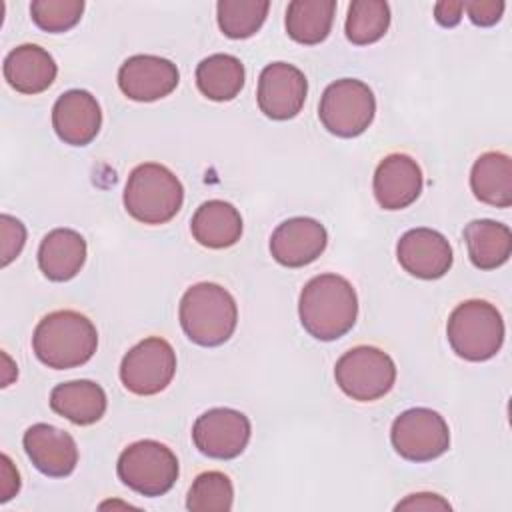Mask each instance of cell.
I'll return each mask as SVG.
<instances>
[{
  "label": "cell",
  "mask_w": 512,
  "mask_h": 512,
  "mask_svg": "<svg viewBox=\"0 0 512 512\" xmlns=\"http://www.w3.org/2000/svg\"><path fill=\"white\" fill-rule=\"evenodd\" d=\"M304 330L322 342L344 336L358 318V296L354 286L338 274H320L306 282L298 300Z\"/></svg>",
  "instance_id": "1"
},
{
  "label": "cell",
  "mask_w": 512,
  "mask_h": 512,
  "mask_svg": "<svg viewBox=\"0 0 512 512\" xmlns=\"http://www.w3.org/2000/svg\"><path fill=\"white\" fill-rule=\"evenodd\" d=\"M96 348V326L76 310H56L46 314L32 334V350L36 358L54 370L86 364Z\"/></svg>",
  "instance_id": "2"
},
{
  "label": "cell",
  "mask_w": 512,
  "mask_h": 512,
  "mask_svg": "<svg viewBox=\"0 0 512 512\" xmlns=\"http://www.w3.org/2000/svg\"><path fill=\"white\" fill-rule=\"evenodd\" d=\"M180 326L198 346H220L236 330L238 306L234 296L214 282L190 286L180 300Z\"/></svg>",
  "instance_id": "3"
},
{
  "label": "cell",
  "mask_w": 512,
  "mask_h": 512,
  "mask_svg": "<svg viewBox=\"0 0 512 512\" xmlns=\"http://www.w3.org/2000/svg\"><path fill=\"white\" fill-rule=\"evenodd\" d=\"M184 202V186L178 176L156 162L136 166L124 186V208L142 224H166Z\"/></svg>",
  "instance_id": "4"
},
{
  "label": "cell",
  "mask_w": 512,
  "mask_h": 512,
  "mask_svg": "<svg viewBox=\"0 0 512 512\" xmlns=\"http://www.w3.org/2000/svg\"><path fill=\"white\" fill-rule=\"evenodd\" d=\"M446 336L460 358L484 362L502 348L504 320L494 304L486 300H466L452 310Z\"/></svg>",
  "instance_id": "5"
},
{
  "label": "cell",
  "mask_w": 512,
  "mask_h": 512,
  "mask_svg": "<svg viewBox=\"0 0 512 512\" xmlns=\"http://www.w3.org/2000/svg\"><path fill=\"white\" fill-rule=\"evenodd\" d=\"M118 478L142 496H162L178 480L176 454L158 440H138L122 450L116 464Z\"/></svg>",
  "instance_id": "6"
},
{
  "label": "cell",
  "mask_w": 512,
  "mask_h": 512,
  "mask_svg": "<svg viewBox=\"0 0 512 512\" xmlns=\"http://www.w3.org/2000/svg\"><path fill=\"white\" fill-rule=\"evenodd\" d=\"M334 378L348 398L372 402L392 390L396 382V364L376 346H356L338 358Z\"/></svg>",
  "instance_id": "7"
},
{
  "label": "cell",
  "mask_w": 512,
  "mask_h": 512,
  "mask_svg": "<svg viewBox=\"0 0 512 512\" xmlns=\"http://www.w3.org/2000/svg\"><path fill=\"white\" fill-rule=\"evenodd\" d=\"M374 114V92L356 78H340L328 84L318 106L322 126L340 138L360 136L372 124Z\"/></svg>",
  "instance_id": "8"
},
{
  "label": "cell",
  "mask_w": 512,
  "mask_h": 512,
  "mask_svg": "<svg viewBox=\"0 0 512 512\" xmlns=\"http://www.w3.org/2000/svg\"><path fill=\"white\" fill-rule=\"evenodd\" d=\"M394 450L410 462H430L450 448V428L432 408H408L390 428Z\"/></svg>",
  "instance_id": "9"
},
{
  "label": "cell",
  "mask_w": 512,
  "mask_h": 512,
  "mask_svg": "<svg viewBox=\"0 0 512 512\" xmlns=\"http://www.w3.org/2000/svg\"><path fill=\"white\" fill-rule=\"evenodd\" d=\"M176 374V352L160 336H150L132 346L120 362V380L136 396L162 392Z\"/></svg>",
  "instance_id": "10"
},
{
  "label": "cell",
  "mask_w": 512,
  "mask_h": 512,
  "mask_svg": "<svg viewBox=\"0 0 512 512\" xmlns=\"http://www.w3.org/2000/svg\"><path fill=\"white\" fill-rule=\"evenodd\" d=\"M252 426L246 414L234 408H210L192 426L194 446L208 458L232 460L250 442Z\"/></svg>",
  "instance_id": "11"
},
{
  "label": "cell",
  "mask_w": 512,
  "mask_h": 512,
  "mask_svg": "<svg viewBox=\"0 0 512 512\" xmlns=\"http://www.w3.org/2000/svg\"><path fill=\"white\" fill-rule=\"evenodd\" d=\"M308 94V82L300 68L288 62H272L264 66L258 78V108L272 120L294 118Z\"/></svg>",
  "instance_id": "12"
},
{
  "label": "cell",
  "mask_w": 512,
  "mask_h": 512,
  "mask_svg": "<svg viewBox=\"0 0 512 512\" xmlns=\"http://www.w3.org/2000/svg\"><path fill=\"white\" fill-rule=\"evenodd\" d=\"M180 82L176 64L154 54H134L118 70V86L136 102H154L168 96Z\"/></svg>",
  "instance_id": "13"
},
{
  "label": "cell",
  "mask_w": 512,
  "mask_h": 512,
  "mask_svg": "<svg viewBox=\"0 0 512 512\" xmlns=\"http://www.w3.org/2000/svg\"><path fill=\"white\" fill-rule=\"evenodd\" d=\"M400 266L422 280L442 278L452 266V246L444 234L432 228H412L396 244Z\"/></svg>",
  "instance_id": "14"
},
{
  "label": "cell",
  "mask_w": 512,
  "mask_h": 512,
  "mask_svg": "<svg viewBox=\"0 0 512 512\" xmlns=\"http://www.w3.org/2000/svg\"><path fill=\"white\" fill-rule=\"evenodd\" d=\"M328 244L326 228L308 216L288 218L270 236L272 258L286 268H302L314 262Z\"/></svg>",
  "instance_id": "15"
},
{
  "label": "cell",
  "mask_w": 512,
  "mask_h": 512,
  "mask_svg": "<svg viewBox=\"0 0 512 512\" xmlns=\"http://www.w3.org/2000/svg\"><path fill=\"white\" fill-rule=\"evenodd\" d=\"M24 450L38 472L50 478H64L78 464L76 440L52 424H32L22 436Z\"/></svg>",
  "instance_id": "16"
},
{
  "label": "cell",
  "mask_w": 512,
  "mask_h": 512,
  "mask_svg": "<svg viewBox=\"0 0 512 512\" xmlns=\"http://www.w3.org/2000/svg\"><path fill=\"white\" fill-rule=\"evenodd\" d=\"M52 126L58 138L70 146L90 144L102 126V110L88 90H68L54 102Z\"/></svg>",
  "instance_id": "17"
},
{
  "label": "cell",
  "mask_w": 512,
  "mask_h": 512,
  "mask_svg": "<svg viewBox=\"0 0 512 512\" xmlns=\"http://www.w3.org/2000/svg\"><path fill=\"white\" fill-rule=\"evenodd\" d=\"M422 170L418 162L402 152L388 154L374 172V196L384 210H402L416 202L422 192Z\"/></svg>",
  "instance_id": "18"
},
{
  "label": "cell",
  "mask_w": 512,
  "mask_h": 512,
  "mask_svg": "<svg viewBox=\"0 0 512 512\" xmlns=\"http://www.w3.org/2000/svg\"><path fill=\"white\" fill-rule=\"evenodd\" d=\"M4 78L20 94H40L52 86L58 66L48 50L38 44H22L4 58Z\"/></svg>",
  "instance_id": "19"
},
{
  "label": "cell",
  "mask_w": 512,
  "mask_h": 512,
  "mask_svg": "<svg viewBox=\"0 0 512 512\" xmlns=\"http://www.w3.org/2000/svg\"><path fill=\"white\" fill-rule=\"evenodd\" d=\"M86 262V240L72 228L50 230L38 248V266L52 282L74 278Z\"/></svg>",
  "instance_id": "20"
},
{
  "label": "cell",
  "mask_w": 512,
  "mask_h": 512,
  "mask_svg": "<svg viewBox=\"0 0 512 512\" xmlns=\"http://www.w3.org/2000/svg\"><path fill=\"white\" fill-rule=\"evenodd\" d=\"M106 406L108 398L104 388L92 380L62 382L50 392V408L78 426L98 422L104 416Z\"/></svg>",
  "instance_id": "21"
},
{
  "label": "cell",
  "mask_w": 512,
  "mask_h": 512,
  "mask_svg": "<svg viewBox=\"0 0 512 512\" xmlns=\"http://www.w3.org/2000/svg\"><path fill=\"white\" fill-rule=\"evenodd\" d=\"M190 230L194 240L206 248H228L242 236V216L230 202L206 200L196 208Z\"/></svg>",
  "instance_id": "22"
},
{
  "label": "cell",
  "mask_w": 512,
  "mask_h": 512,
  "mask_svg": "<svg viewBox=\"0 0 512 512\" xmlns=\"http://www.w3.org/2000/svg\"><path fill=\"white\" fill-rule=\"evenodd\" d=\"M470 262L480 270H494L508 262L512 254V232L506 224L480 218L464 228Z\"/></svg>",
  "instance_id": "23"
},
{
  "label": "cell",
  "mask_w": 512,
  "mask_h": 512,
  "mask_svg": "<svg viewBox=\"0 0 512 512\" xmlns=\"http://www.w3.org/2000/svg\"><path fill=\"white\" fill-rule=\"evenodd\" d=\"M474 196L490 206L508 208L512 204V162L504 152H484L470 172Z\"/></svg>",
  "instance_id": "24"
},
{
  "label": "cell",
  "mask_w": 512,
  "mask_h": 512,
  "mask_svg": "<svg viewBox=\"0 0 512 512\" xmlns=\"http://www.w3.org/2000/svg\"><path fill=\"white\" fill-rule=\"evenodd\" d=\"M244 80V64L232 54H212L196 66V86L214 102L234 100L244 88Z\"/></svg>",
  "instance_id": "25"
},
{
  "label": "cell",
  "mask_w": 512,
  "mask_h": 512,
  "mask_svg": "<svg viewBox=\"0 0 512 512\" xmlns=\"http://www.w3.org/2000/svg\"><path fill=\"white\" fill-rule=\"evenodd\" d=\"M334 12V0H294L286 8V32L298 44H320L330 34Z\"/></svg>",
  "instance_id": "26"
},
{
  "label": "cell",
  "mask_w": 512,
  "mask_h": 512,
  "mask_svg": "<svg viewBox=\"0 0 512 512\" xmlns=\"http://www.w3.org/2000/svg\"><path fill=\"white\" fill-rule=\"evenodd\" d=\"M390 26V6L384 0H354L348 6L346 38L356 46L378 42Z\"/></svg>",
  "instance_id": "27"
},
{
  "label": "cell",
  "mask_w": 512,
  "mask_h": 512,
  "mask_svg": "<svg viewBox=\"0 0 512 512\" xmlns=\"http://www.w3.org/2000/svg\"><path fill=\"white\" fill-rule=\"evenodd\" d=\"M268 10V0H220L216 4V18L224 36L242 40L262 28Z\"/></svg>",
  "instance_id": "28"
},
{
  "label": "cell",
  "mask_w": 512,
  "mask_h": 512,
  "mask_svg": "<svg viewBox=\"0 0 512 512\" xmlns=\"http://www.w3.org/2000/svg\"><path fill=\"white\" fill-rule=\"evenodd\" d=\"M234 504L232 480L218 470H208L196 476L188 490L186 508L192 512H226Z\"/></svg>",
  "instance_id": "29"
},
{
  "label": "cell",
  "mask_w": 512,
  "mask_h": 512,
  "mask_svg": "<svg viewBox=\"0 0 512 512\" xmlns=\"http://www.w3.org/2000/svg\"><path fill=\"white\" fill-rule=\"evenodd\" d=\"M82 12V0H34L30 4V16L44 32H66L74 28Z\"/></svg>",
  "instance_id": "30"
},
{
  "label": "cell",
  "mask_w": 512,
  "mask_h": 512,
  "mask_svg": "<svg viewBox=\"0 0 512 512\" xmlns=\"http://www.w3.org/2000/svg\"><path fill=\"white\" fill-rule=\"evenodd\" d=\"M0 238H2V266H8L14 258H18V254L24 248L26 242V228L24 224L10 216V214H2L0 216Z\"/></svg>",
  "instance_id": "31"
},
{
  "label": "cell",
  "mask_w": 512,
  "mask_h": 512,
  "mask_svg": "<svg viewBox=\"0 0 512 512\" xmlns=\"http://www.w3.org/2000/svg\"><path fill=\"white\" fill-rule=\"evenodd\" d=\"M506 4L502 0H470L464 2V10L468 12V18L476 26H494L502 14H504Z\"/></svg>",
  "instance_id": "32"
},
{
  "label": "cell",
  "mask_w": 512,
  "mask_h": 512,
  "mask_svg": "<svg viewBox=\"0 0 512 512\" xmlns=\"http://www.w3.org/2000/svg\"><path fill=\"white\" fill-rule=\"evenodd\" d=\"M396 510H450V504L438 494L418 492V494H410L402 502H398Z\"/></svg>",
  "instance_id": "33"
},
{
  "label": "cell",
  "mask_w": 512,
  "mask_h": 512,
  "mask_svg": "<svg viewBox=\"0 0 512 512\" xmlns=\"http://www.w3.org/2000/svg\"><path fill=\"white\" fill-rule=\"evenodd\" d=\"M0 502H8L18 490H20V474L14 468L12 460L2 454V466H0Z\"/></svg>",
  "instance_id": "34"
},
{
  "label": "cell",
  "mask_w": 512,
  "mask_h": 512,
  "mask_svg": "<svg viewBox=\"0 0 512 512\" xmlns=\"http://www.w3.org/2000/svg\"><path fill=\"white\" fill-rule=\"evenodd\" d=\"M462 10L464 2H452V0H442L434 6V18L440 26L452 28L462 20Z\"/></svg>",
  "instance_id": "35"
}]
</instances>
